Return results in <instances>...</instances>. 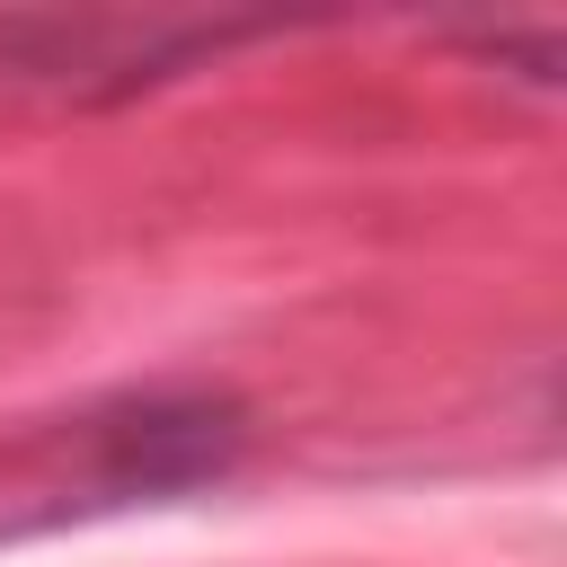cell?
Instances as JSON below:
<instances>
[{
    "mask_svg": "<svg viewBox=\"0 0 567 567\" xmlns=\"http://www.w3.org/2000/svg\"><path fill=\"white\" fill-rule=\"evenodd\" d=\"M470 53L496 62V71H514V80H532V89H558V71H567V44L549 27L540 35H470Z\"/></svg>",
    "mask_w": 567,
    "mask_h": 567,
    "instance_id": "cell-3",
    "label": "cell"
},
{
    "mask_svg": "<svg viewBox=\"0 0 567 567\" xmlns=\"http://www.w3.org/2000/svg\"><path fill=\"white\" fill-rule=\"evenodd\" d=\"M292 18H106V9H27L0 18V89H35L62 106H133L142 89H168L239 44L284 35Z\"/></svg>",
    "mask_w": 567,
    "mask_h": 567,
    "instance_id": "cell-1",
    "label": "cell"
},
{
    "mask_svg": "<svg viewBox=\"0 0 567 567\" xmlns=\"http://www.w3.org/2000/svg\"><path fill=\"white\" fill-rule=\"evenodd\" d=\"M248 408L230 390L204 381H151V390H115L97 399L71 443H80V496L89 505H159V496H195L221 487L248 452Z\"/></svg>",
    "mask_w": 567,
    "mask_h": 567,
    "instance_id": "cell-2",
    "label": "cell"
}]
</instances>
